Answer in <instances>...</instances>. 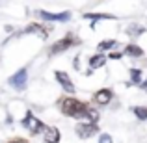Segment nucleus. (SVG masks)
<instances>
[{
    "label": "nucleus",
    "instance_id": "obj_6",
    "mask_svg": "<svg viewBox=\"0 0 147 143\" xmlns=\"http://www.w3.org/2000/svg\"><path fill=\"white\" fill-rule=\"evenodd\" d=\"M54 78L58 80V84H60V86L63 87L67 93H73V95H75V84H73V80L69 78V75L65 71H56V73H54Z\"/></svg>",
    "mask_w": 147,
    "mask_h": 143
},
{
    "label": "nucleus",
    "instance_id": "obj_10",
    "mask_svg": "<svg viewBox=\"0 0 147 143\" xmlns=\"http://www.w3.org/2000/svg\"><path fill=\"white\" fill-rule=\"evenodd\" d=\"M22 34H37L39 37H47L49 36V30H45V26L43 24H37V22H32V24H28L26 26V30Z\"/></svg>",
    "mask_w": 147,
    "mask_h": 143
},
{
    "label": "nucleus",
    "instance_id": "obj_11",
    "mask_svg": "<svg viewBox=\"0 0 147 143\" xmlns=\"http://www.w3.org/2000/svg\"><path fill=\"white\" fill-rule=\"evenodd\" d=\"M108 58L104 56V54H93V56L90 58V71H93V69H99V67H104V63H106Z\"/></svg>",
    "mask_w": 147,
    "mask_h": 143
},
{
    "label": "nucleus",
    "instance_id": "obj_19",
    "mask_svg": "<svg viewBox=\"0 0 147 143\" xmlns=\"http://www.w3.org/2000/svg\"><path fill=\"white\" fill-rule=\"evenodd\" d=\"M145 30L142 28V26H130V30H129V34H134V36H136V34H144Z\"/></svg>",
    "mask_w": 147,
    "mask_h": 143
},
{
    "label": "nucleus",
    "instance_id": "obj_15",
    "mask_svg": "<svg viewBox=\"0 0 147 143\" xmlns=\"http://www.w3.org/2000/svg\"><path fill=\"white\" fill-rule=\"evenodd\" d=\"M132 113L140 121H147V108L145 106H132Z\"/></svg>",
    "mask_w": 147,
    "mask_h": 143
},
{
    "label": "nucleus",
    "instance_id": "obj_18",
    "mask_svg": "<svg viewBox=\"0 0 147 143\" xmlns=\"http://www.w3.org/2000/svg\"><path fill=\"white\" fill-rule=\"evenodd\" d=\"M99 143H114V140H112L110 134H100V136H99Z\"/></svg>",
    "mask_w": 147,
    "mask_h": 143
},
{
    "label": "nucleus",
    "instance_id": "obj_2",
    "mask_svg": "<svg viewBox=\"0 0 147 143\" xmlns=\"http://www.w3.org/2000/svg\"><path fill=\"white\" fill-rule=\"evenodd\" d=\"M22 126L28 128V132L32 134V136H37L39 132H43V130H45V126H47V125H45L41 119H37L36 115L28 110V111H26V115L22 117Z\"/></svg>",
    "mask_w": 147,
    "mask_h": 143
},
{
    "label": "nucleus",
    "instance_id": "obj_3",
    "mask_svg": "<svg viewBox=\"0 0 147 143\" xmlns=\"http://www.w3.org/2000/svg\"><path fill=\"white\" fill-rule=\"evenodd\" d=\"M76 45H80V39H78L76 36H73V34H69V36L61 37V39L58 41V43H54L52 47H50L49 54H50V56H54V54L65 52L67 48H71V47H76Z\"/></svg>",
    "mask_w": 147,
    "mask_h": 143
},
{
    "label": "nucleus",
    "instance_id": "obj_13",
    "mask_svg": "<svg viewBox=\"0 0 147 143\" xmlns=\"http://www.w3.org/2000/svg\"><path fill=\"white\" fill-rule=\"evenodd\" d=\"M99 111L97 110H93V108H90V110L86 111V113L82 115V119H86V123H91V125H97V121H99Z\"/></svg>",
    "mask_w": 147,
    "mask_h": 143
},
{
    "label": "nucleus",
    "instance_id": "obj_4",
    "mask_svg": "<svg viewBox=\"0 0 147 143\" xmlns=\"http://www.w3.org/2000/svg\"><path fill=\"white\" fill-rule=\"evenodd\" d=\"M7 82H9V86L15 87L17 91H22L26 87V82H28V71H26V67L19 69L13 76H9V80H7Z\"/></svg>",
    "mask_w": 147,
    "mask_h": 143
},
{
    "label": "nucleus",
    "instance_id": "obj_7",
    "mask_svg": "<svg viewBox=\"0 0 147 143\" xmlns=\"http://www.w3.org/2000/svg\"><path fill=\"white\" fill-rule=\"evenodd\" d=\"M112 99H114V91L108 89V87H104V89H99L97 93L93 95V102L100 104V106H106V104H110Z\"/></svg>",
    "mask_w": 147,
    "mask_h": 143
},
{
    "label": "nucleus",
    "instance_id": "obj_8",
    "mask_svg": "<svg viewBox=\"0 0 147 143\" xmlns=\"http://www.w3.org/2000/svg\"><path fill=\"white\" fill-rule=\"evenodd\" d=\"M39 17L43 21H52V22H65L71 19V13L69 11H63V13H50V11H39Z\"/></svg>",
    "mask_w": 147,
    "mask_h": 143
},
{
    "label": "nucleus",
    "instance_id": "obj_16",
    "mask_svg": "<svg viewBox=\"0 0 147 143\" xmlns=\"http://www.w3.org/2000/svg\"><path fill=\"white\" fill-rule=\"evenodd\" d=\"M84 19H91V21H100V19H115L114 15H108V13H84Z\"/></svg>",
    "mask_w": 147,
    "mask_h": 143
},
{
    "label": "nucleus",
    "instance_id": "obj_1",
    "mask_svg": "<svg viewBox=\"0 0 147 143\" xmlns=\"http://www.w3.org/2000/svg\"><path fill=\"white\" fill-rule=\"evenodd\" d=\"M58 104H60L61 113L69 115V117H73V119H82V115L90 110L88 102H84V100H80V99H75V97H61V99L58 100Z\"/></svg>",
    "mask_w": 147,
    "mask_h": 143
},
{
    "label": "nucleus",
    "instance_id": "obj_12",
    "mask_svg": "<svg viewBox=\"0 0 147 143\" xmlns=\"http://www.w3.org/2000/svg\"><path fill=\"white\" fill-rule=\"evenodd\" d=\"M125 54H127V56H132V58H142V56H144V50L138 47V45L130 43V45L125 47Z\"/></svg>",
    "mask_w": 147,
    "mask_h": 143
},
{
    "label": "nucleus",
    "instance_id": "obj_9",
    "mask_svg": "<svg viewBox=\"0 0 147 143\" xmlns=\"http://www.w3.org/2000/svg\"><path fill=\"white\" fill-rule=\"evenodd\" d=\"M43 140H45V143H60L61 134H60V130H58L56 126H45Z\"/></svg>",
    "mask_w": 147,
    "mask_h": 143
},
{
    "label": "nucleus",
    "instance_id": "obj_20",
    "mask_svg": "<svg viewBox=\"0 0 147 143\" xmlns=\"http://www.w3.org/2000/svg\"><path fill=\"white\" fill-rule=\"evenodd\" d=\"M108 60H121L123 58V54L121 52H110V56H106Z\"/></svg>",
    "mask_w": 147,
    "mask_h": 143
},
{
    "label": "nucleus",
    "instance_id": "obj_14",
    "mask_svg": "<svg viewBox=\"0 0 147 143\" xmlns=\"http://www.w3.org/2000/svg\"><path fill=\"white\" fill-rule=\"evenodd\" d=\"M115 43H117L115 39H104V41H100V43L97 45V48H99V52H100V54H104V50L114 48V47H115Z\"/></svg>",
    "mask_w": 147,
    "mask_h": 143
},
{
    "label": "nucleus",
    "instance_id": "obj_17",
    "mask_svg": "<svg viewBox=\"0 0 147 143\" xmlns=\"http://www.w3.org/2000/svg\"><path fill=\"white\" fill-rule=\"evenodd\" d=\"M130 84H136V86L142 84V71L140 69H130Z\"/></svg>",
    "mask_w": 147,
    "mask_h": 143
},
{
    "label": "nucleus",
    "instance_id": "obj_5",
    "mask_svg": "<svg viewBox=\"0 0 147 143\" xmlns=\"http://www.w3.org/2000/svg\"><path fill=\"white\" fill-rule=\"evenodd\" d=\"M76 136L80 138V140H88V138H93L95 134L99 132V126L97 125H91V123H78L75 128Z\"/></svg>",
    "mask_w": 147,
    "mask_h": 143
},
{
    "label": "nucleus",
    "instance_id": "obj_21",
    "mask_svg": "<svg viewBox=\"0 0 147 143\" xmlns=\"http://www.w3.org/2000/svg\"><path fill=\"white\" fill-rule=\"evenodd\" d=\"M7 143H28V141H26L24 138H15V140H9Z\"/></svg>",
    "mask_w": 147,
    "mask_h": 143
}]
</instances>
